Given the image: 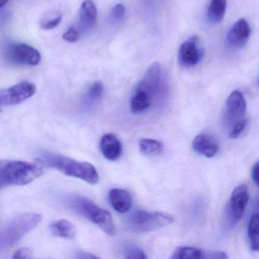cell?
<instances>
[{"label": "cell", "mask_w": 259, "mask_h": 259, "mask_svg": "<svg viewBox=\"0 0 259 259\" xmlns=\"http://www.w3.org/2000/svg\"><path fill=\"white\" fill-rule=\"evenodd\" d=\"M50 230L55 237L65 240H71L76 234L74 225L66 220H58L52 222L50 225Z\"/></svg>", "instance_id": "cell-16"}, {"label": "cell", "mask_w": 259, "mask_h": 259, "mask_svg": "<svg viewBox=\"0 0 259 259\" xmlns=\"http://www.w3.org/2000/svg\"><path fill=\"white\" fill-rule=\"evenodd\" d=\"M192 146L195 152L209 158L215 156L220 148L217 140L213 136L207 134L196 136Z\"/></svg>", "instance_id": "cell-13"}, {"label": "cell", "mask_w": 259, "mask_h": 259, "mask_svg": "<svg viewBox=\"0 0 259 259\" xmlns=\"http://www.w3.org/2000/svg\"><path fill=\"white\" fill-rule=\"evenodd\" d=\"M254 208H255V211H257V213L259 214V197L255 201V204H254Z\"/></svg>", "instance_id": "cell-32"}, {"label": "cell", "mask_w": 259, "mask_h": 259, "mask_svg": "<svg viewBox=\"0 0 259 259\" xmlns=\"http://www.w3.org/2000/svg\"><path fill=\"white\" fill-rule=\"evenodd\" d=\"M249 200L248 186L242 184L233 190L226 211L227 225L229 228H234L241 220Z\"/></svg>", "instance_id": "cell-7"}, {"label": "cell", "mask_w": 259, "mask_h": 259, "mask_svg": "<svg viewBox=\"0 0 259 259\" xmlns=\"http://www.w3.org/2000/svg\"><path fill=\"white\" fill-rule=\"evenodd\" d=\"M207 254L208 252L199 248L182 246L175 251L172 259H207Z\"/></svg>", "instance_id": "cell-20"}, {"label": "cell", "mask_w": 259, "mask_h": 259, "mask_svg": "<svg viewBox=\"0 0 259 259\" xmlns=\"http://www.w3.org/2000/svg\"><path fill=\"white\" fill-rule=\"evenodd\" d=\"M165 88L162 67L159 62H155L147 68L135 91L142 93L154 103L163 97Z\"/></svg>", "instance_id": "cell-6"}, {"label": "cell", "mask_w": 259, "mask_h": 259, "mask_svg": "<svg viewBox=\"0 0 259 259\" xmlns=\"http://www.w3.org/2000/svg\"><path fill=\"white\" fill-rule=\"evenodd\" d=\"M43 175L38 164L17 160L0 161V188L12 186H24L33 182Z\"/></svg>", "instance_id": "cell-2"}, {"label": "cell", "mask_w": 259, "mask_h": 259, "mask_svg": "<svg viewBox=\"0 0 259 259\" xmlns=\"http://www.w3.org/2000/svg\"><path fill=\"white\" fill-rule=\"evenodd\" d=\"M248 237L251 249L259 252V214H252L248 225Z\"/></svg>", "instance_id": "cell-21"}, {"label": "cell", "mask_w": 259, "mask_h": 259, "mask_svg": "<svg viewBox=\"0 0 259 259\" xmlns=\"http://www.w3.org/2000/svg\"><path fill=\"white\" fill-rule=\"evenodd\" d=\"M41 221L42 216L38 213H24L11 219L1 231L2 250L9 249L16 244L26 234L34 229Z\"/></svg>", "instance_id": "cell-4"}, {"label": "cell", "mask_w": 259, "mask_h": 259, "mask_svg": "<svg viewBox=\"0 0 259 259\" xmlns=\"http://www.w3.org/2000/svg\"><path fill=\"white\" fill-rule=\"evenodd\" d=\"M100 149L102 155L109 161H117L120 158L123 152L121 142L114 134H104L101 137Z\"/></svg>", "instance_id": "cell-14"}, {"label": "cell", "mask_w": 259, "mask_h": 259, "mask_svg": "<svg viewBox=\"0 0 259 259\" xmlns=\"http://www.w3.org/2000/svg\"><path fill=\"white\" fill-rule=\"evenodd\" d=\"M227 0H211L207 18L208 21L212 24H218L224 19L227 10Z\"/></svg>", "instance_id": "cell-18"}, {"label": "cell", "mask_w": 259, "mask_h": 259, "mask_svg": "<svg viewBox=\"0 0 259 259\" xmlns=\"http://www.w3.org/2000/svg\"><path fill=\"white\" fill-rule=\"evenodd\" d=\"M247 125V120L246 118L237 121L230 129L229 137L231 139H237L243 134Z\"/></svg>", "instance_id": "cell-25"}, {"label": "cell", "mask_w": 259, "mask_h": 259, "mask_svg": "<svg viewBox=\"0 0 259 259\" xmlns=\"http://www.w3.org/2000/svg\"><path fill=\"white\" fill-rule=\"evenodd\" d=\"M79 19L82 25L90 27L94 25L97 19V9L92 0H85L79 10Z\"/></svg>", "instance_id": "cell-17"}, {"label": "cell", "mask_w": 259, "mask_h": 259, "mask_svg": "<svg viewBox=\"0 0 259 259\" xmlns=\"http://www.w3.org/2000/svg\"><path fill=\"white\" fill-rule=\"evenodd\" d=\"M12 259H32L31 252L27 248H21L14 253Z\"/></svg>", "instance_id": "cell-28"}, {"label": "cell", "mask_w": 259, "mask_h": 259, "mask_svg": "<svg viewBox=\"0 0 259 259\" xmlns=\"http://www.w3.org/2000/svg\"><path fill=\"white\" fill-rule=\"evenodd\" d=\"M125 259H147L145 252L141 248L136 246H129L125 250Z\"/></svg>", "instance_id": "cell-24"}, {"label": "cell", "mask_w": 259, "mask_h": 259, "mask_svg": "<svg viewBox=\"0 0 259 259\" xmlns=\"http://www.w3.org/2000/svg\"><path fill=\"white\" fill-rule=\"evenodd\" d=\"M36 92V87L30 82L23 81L0 91V106H15L31 98Z\"/></svg>", "instance_id": "cell-9"}, {"label": "cell", "mask_w": 259, "mask_h": 259, "mask_svg": "<svg viewBox=\"0 0 259 259\" xmlns=\"http://www.w3.org/2000/svg\"><path fill=\"white\" fill-rule=\"evenodd\" d=\"M251 27L245 18L236 21L230 29L227 36L228 45L231 48L241 49L247 44L251 35Z\"/></svg>", "instance_id": "cell-12"}, {"label": "cell", "mask_w": 259, "mask_h": 259, "mask_svg": "<svg viewBox=\"0 0 259 259\" xmlns=\"http://www.w3.org/2000/svg\"><path fill=\"white\" fill-rule=\"evenodd\" d=\"M76 259H100L93 254L85 252H79L76 254Z\"/></svg>", "instance_id": "cell-31"}, {"label": "cell", "mask_w": 259, "mask_h": 259, "mask_svg": "<svg viewBox=\"0 0 259 259\" xmlns=\"http://www.w3.org/2000/svg\"><path fill=\"white\" fill-rule=\"evenodd\" d=\"M139 151L145 156H156L164 151V144L162 142L155 139L143 138L138 143Z\"/></svg>", "instance_id": "cell-19"}, {"label": "cell", "mask_w": 259, "mask_h": 259, "mask_svg": "<svg viewBox=\"0 0 259 259\" xmlns=\"http://www.w3.org/2000/svg\"><path fill=\"white\" fill-rule=\"evenodd\" d=\"M227 254L224 252H208L207 259H228Z\"/></svg>", "instance_id": "cell-29"}, {"label": "cell", "mask_w": 259, "mask_h": 259, "mask_svg": "<svg viewBox=\"0 0 259 259\" xmlns=\"http://www.w3.org/2000/svg\"><path fill=\"white\" fill-rule=\"evenodd\" d=\"M174 222V218L168 213L137 210L128 218L127 225L133 232L144 234L168 226Z\"/></svg>", "instance_id": "cell-5"}, {"label": "cell", "mask_w": 259, "mask_h": 259, "mask_svg": "<svg viewBox=\"0 0 259 259\" xmlns=\"http://www.w3.org/2000/svg\"><path fill=\"white\" fill-rule=\"evenodd\" d=\"M80 32L75 27H71L64 33L62 38L64 40L68 42H75L80 38Z\"/></svg>", "instance_id": "cell-27"}, {"label": "cell", "mask_w": 259, "mask_h": 259, "mask_svg": "<svg viewBox=\"0 0 259 259\" xmlns=\"http://www.w3.org/2000/svg\"><path fill=\"white\" fill-rule=\"evenodd\" d=\"M40 164L59 170L61 173L82 180L90 184L99 182V174L91 163L79 161L60 154L44 152L36 158Z\"/></svg>", "instance_id": "cell-1"}, {"label": "cell", "mask_w": 259, "mask_h": 259, "mask_svg": "<svg viewBox=\"0 0 259 259\" xmlns=\"http://www.w3.org/2000/svg\"><path fill=\"white\" fill-rule=\"evenodd\" d=\"M109 200L117 212L125 214L130 210L132 199L130 193L123 189L114 188L109 192Z\"/></svg>", "instance_id": "cell-15"}, {"label": "cell", "mask_w": 259, "mask_h": 259, "mask_svg": "<svg viewBox=\"0 0 259 259\" xmlns=\"http://www.w3.org/2000/svg\"><path fill=\"white\" fill-rule=\"evenodd\" d=\"M225 125L231 129L237 121L243 119L246 112V101L244 96L238 91H234L227 100L225 111Z\"/></svg>", "instance_id": "cell-10"}, {"label": "cell", "mask_w": 259, "mask_h": 259, "mask_svg": "<svg viewBox=\"0 0 259 259\" xmlns=\"http://www.w3.org/2000/svg\"><path fill=\"white\" fill-rule=\"evenodd\" d=\"M62 20V14L61 12H52L43 18L41 21V26L44 30H52L57 27Z\"/></svg>", "instance_id": "cell-23"}, {"label": "cell", "mask_w": 259, "mask_h": 259, "mask_svg": "<svg viewBox=\"0 0 259 259\" xmlns=\"http://www.w3.org/2000/svg\"><path fill=\"white\" fill-rule=\"evenodd\" d=\"M6 59L12 65L36 66L41 61L38 50L25 44H9L6 48Z\"/></svg>", "instance_id": "cell-8"}, {"label": "cell", "mask_w": 259, "mask_h": 259, "mask_svg": "<svg viewBox=\"0 0 259 259\" xmlns=\"http://www.w3.org/2000/svg\"><path fill=\"white\" fill-rule=\"evenodd\" d=\"M68 204L76 212L98 226L107 235L114 236L116 234L115 225L110 213L91 199L83 196H72L68 199Z\"/></svg>", "instance_id": "cell-3"}, {"label": "cell", "mask_w": 259, "mask_h": 259, "mask_svg": "<svg viewBox=\"0 0 259 259\" xmlns=\"http://www.w3.org/2000/svg\"><path fill=\"white\" fill-rule=\"evenodd\" d=\"M103 86L101 82L95 81L88 88L85 94V103L88 105H92L97 103L103 97Z\"/></svg>", "instance_id": "cell-22"}, {"label": "cell", "mask_w": 259, "mask_h": 259, "mask_svg": "<svg viewBox=\"0 0 259 259\" xmlns=\"http://www.w3.org/2000/svg\"><path fill=\"white\" fill-rule=\"evenodd\" d=\"M252 179L255 184L259 187V161L253 165L252 169Z\"/></svg>", "instance_id": "cell-30"}, {"label": "cell", "mask_w": 259, "mask_h": 259, "mask_svg": "<svg viewBox=\"0 0 259 259\" xmlns=\"http://www.w3.org/2000/svg\"><path fill=\"white\" fill-rule=\"evenodd\" d=\"M125 14H126V8L123 4L119 3L113 7L110 13L111 18L114 21H119L124 18Z\"/></svg>", "instance_id": "cell-26"}, {"label": "cell", "mask_w": 259, "mask_h": 259, "mask_svg": "<svg viewBox=\"0 0 259 259\" xmlns=\"http://www.w3.org/2000/svg\"><path fill=\"white\" fill-rule=\"evenodd\" d=\"M9 0H0V7L3 8L5 5L9 3Z\"/></svg>", "instance_id": "cell-33"}, {"label": "cell", "mask_w": 259, "mask_h": 259, "mask_svg": "<svg viewBox=\"0 0 259 259\" xmlns=\"http://www.w3.org/2000/svg\"><path fill=\"white\" fill-rule=\"evenodd\" d=\"M203 51L199 37L191 36L181 44L178 53V60L184 68H190L197 65L202 60Z\"/></svg>", "instance_id": "cell-11"}]
</instances>
